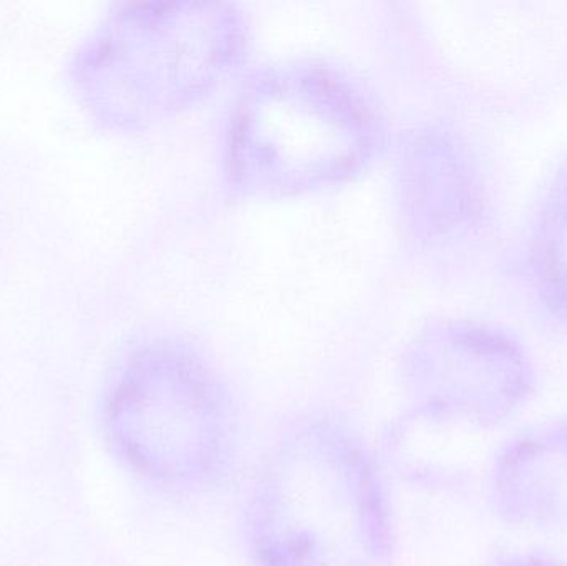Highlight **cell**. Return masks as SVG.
Segmentation results:
<instances>
[{
    "instance_id": "4",
    "label": "cell",
    "mask_w": 567,
    "mask_h": 566,
    "mask_svg": "<svg viewBox=\"0 0 567 566\" xmlns=\"http://www.w3.org/2000/svg\"><path fill=\"white\" fill-rule=\"evenodd\" d=\"M503 501L512 511L528 515L549 494L533 517L567 518V432L522 442L502 462Z\"/></svg>"
},
{
    "instance_id": "5",
    "label": "cell",
    "mask_w": 567,
    "mask_h": 566,
    "mask_svg": "<svg viewBox=\"0 0 567 566\" xmlns=\"http://www.w3.org/2000/svg\"><path fill=\"white\" fill-rule=\"evenodd\" d=\"M542 238V259L553 291L567 306V193L548 212Z\"/></svg>"
},
{
    "instance_id": "6",
    "label": "cell",
    "mask_w": 567,
    "mask_h": 566,
    "mask_svg": "<svg viewBox=\"0 0 567 566\" xmlns=\"http://www.w3.org/2000/svg\"><path fill=\"white\" fill-rule=\"evenodd\" d=\"M509 566H546V565L538 564V562L528 560V562H519V564L509 565Z\"/></svg>"
},
{
    "instance_id": "1",
    "label": "cell",
    "mask_w": 567,
    "mask_h": 566,
    "mask_svg": "<svg viewBox=\"0 0 567 566\" xmlns=\"http://www.w3.org/2000/svg\"><path fill=\"white\" fill-rule=\"evenodd\" d=\"M385 143V120L359 80L292 60L243 83L226 120L223 163L239 196L299 198L359 178Z\"/></svg>"
},
{
    "instance_id": "3",
    "label": "cell",
    "mask_w": 567,
    "mask_h": 566,
    "mask_svg": "<svg viewBox=\"0 0 567 566\" xmlns=\"http://www.w3.org/2000/svg\"><path fill=\"white\" fill-rule=\"evenodd\" d=\"M455 146L439 132H415L400 145L395 196L406 233L436 239L465 213L468 182Z\"/></svg>"
},
{
    "instance_id": "2",
    "label": "cell",
    "mask_w": 567,
    "mask_h": 566,
    "mask_svg": "<svg viewBox=\"0 0 567 566\" xmlns=\"http://www.w3.org/2000/svg\"><path fill=\"white\" fill-rule=\"evenodd\" d=\"M249 23L235 3L205 0L138 3L103 40L110 115L150 126L182 115L213 95L241 66Z\"/></svg>"
}]
</instances>
